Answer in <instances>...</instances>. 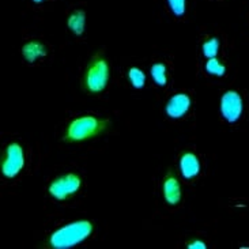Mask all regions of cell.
<instances>
[{
	"label": "cell",
	"instance_id": "cell-13",
	"mask_svg": "<svg viewBox=\"0 0 249 249\" xmlns=\"http://www.w3.org/2000/svg\"><path fill=\"white\" fill-rule=\"evenodd\" d=\"M128 81L135 89H142L146 85V75L141 68L131 67L128 70Z\"/></svg>",
	"mask_w": 249,
	"mask_h": 249
},
{
	"label": "cell",
	"instance_id": "cell-8",
	"mask_svg": "<svg viewBox=\"0 0 249 249\" xmlns=\"http://www.w3.org/2000/svg\"><path fill=\"white\" fill-rule=\"evenodd\" d=\"M191 107V98L188 94L184 93H178L175 94L173 97L169 98L168 104H166V115L172 119H180L185 115L189 110Z\"/></svg>",
	"mask_w": 249,
	"mask_h": 249
},
{
	"label": "cell",
	"instance_id": "cell-18",
	"mask_svg": "<svg viewBox=\"0 0 249 249\" xmlns=\"http://www.w3.org/2000/svg\"><path fill=\"white\" fill-rule=\"evenodd\" d=\"M34 3H42V1H44V0H33Z\"/></svg>",
	"mask_w": 249,
	"mask_h": 249
},
{
	"label": "cell",
	"instance_id": "cell-6",
	"mask_svg": "<svg viewBox=\"0 0 249 249\" xmlns=\"http://www.w3.org/2000/svg\"><path fill=\"white\" fill-rule=\"evenodd\" d=\"M221 113L228 123H236L243 115V98L234 90H229L221 98Z\"/></svg>",
	"mask_w": 249,
	"mask_h": 249
},
{
	"label": "cell",
	"instance_id": "cell-2",
	"mask_svg": "<svg viewBox=\"0 0 249 249\" xmlns=\"http://www.w3.org/2000/svg\"><path fill=\"white\" fill-rule=\"evenodd\" d=\"M94 226L90 221H75L52 233L49 245L54 249L72 248L93 234Z\"/></svg>",
	"mask_w": 249,
	"mask_h": 249
},
{
	"label": "cell",
	"instance_id": "cell-15",
	"mask_svg": "<svg viewBox=\"0 0 249 249\" xmlns=\"http://www.w3.org/2000/svg\"><path fill=\"white\" fill-rule=\"evenodd\" d=\"M206 71L207 74L214 75V76H223L226 72V68L216 57H211L206 63Z\"/></svg>",
	"mask_w": 249,
	"mask_h": 249
},
{
	"label": "cell",
	"instance_id": "cell-10",
	"mask_svg": "<svg viewBox=\"0 0 249 249\" xmlns=\"http://www.w3.org/2000/svg\"><path fill=\"white\" fill-rule=\"evenodd\" d=\"M22 56L27 63H34L47 56V48L40 41H29L22 47Z\"/></svg>",
	"mask_w": 249,
	"mask_h": 249
},
{
	"label": "cell",
	"instance_id": "cell-4",
	"mask_svg": "<svg viewBox=\"0 0 249 249\" xmlns=\"http://www.w3.org/2000/svg\"><path fill=\"white\" fill-rule=\"evenodd\" d=\"M1 173L7 178H14L19 175L20 170L25 166V153L19 143H10L1 157Z\"/></svg>",
	"mask_w": 249,
	"mask_h": 249
},
{
	"label": "cell",
	"instance_id": "cell-12",
	"mask_svg": "<svg viewBox=\"0 0 249 249\" xmlns=\"http://www.w3.org/2000/svg\"><path fill=\"white\" fill-rule=\"evenodd\" d=\"M150 74H151V78L153 81L155 82V85L158 86H166L168 83V71H166V66L163 63H155L150 68Z\"/></svg>",
	"mask_w": 249,
	"mask_h": 249
},
{
	"label": "cell",
	"instance_id": "cell-9",
	"mask_svg": "<svg viewBox=\"0 0 249 249\" xmlns=\"http://www.w3.org/2000/svg\"><path fill=\"white\" fill-rule=\"evenodd\" d=\"M180 172L185 180H192L200 172V162L196 154L187 151L180 158Z\"/></svg>",
	"mask_w": 249,
	"mask_h": 249
},
{
	"label": "cell",
	"instance_id": "cell-14",
	"mask_svg": "<svg viewBox=\"0 0 249 249\" xmlns=\"http://www.w3.org/2000/svg\"><path fill=\"white\" fill-rule=\"evenodd\" d=\"M203 54L207 57V59H211V57H215L218 54V51H219V40L216 37H211L210 40H207L206 42H203L202 45Z\"/></svg>",
	"mask_w": 249,
	"mask_h": 249
},
{
	"label": "cell",
	"instance_id": "cell-7",
	"mask_svg": "<svg viewBox=\"0 0 249 249\" xmlns=\"http://www.w3.org/2000/svg\"><path fill=\"white\" fill-rule=\"evenodd\" d=\"M162 192L163 199L169 206H177L181 200V185L177 177L172 173L165 176L163 184H162Z\"/></svg>",
	"mask_w": 249,
	"mask_h": 249
},
{
	"label": "cell",
	"instance_id": "cell-3",
	"mask_svg": "<svg viewBox=\"0 0 249 249\" xmlns=\"http://www.w3.org/2000/svg\"><path fill=\"white\" fill-rule=\"evenodd\" d=\"M109 82V64L102 56H94L83 74V90L89 94H100L102 93Z\"/></svg>",
	"mask_w": 249,
	"mask_h": 249
},
{
	"label": "cell",
	"instance_id": "cell-1",
	"mask_svg": "<svg viewBox=\"0 0 249 249\" xmlns=\"http://www.w3.org/2000/svg\"><path fill=\"white\" fill-rule=\"evenodd\" d=\"M109 125L110 122L107 119H98L94 116H82L68 124L66 132L63 135V141L67 143L89 141L105 132Z\"/></svg>",
	"mask_w": 249,
	"mask_h": 249
},
{
	"label": "cell",
	"instance_id": "cell-17",
	"mask_svg": "<svg viewBox=\"0 0 249 249\" xmlns=\"http://www.w3.org/2000/svg\"><path fill=\"white\" fill-rule=\"evenodd\" d=\"M187 248L188 249H206L207 248V245L206 243H203L200 240H194V241H189L187 244Z\"/></svg>",
	"mask_w": 249,
	"mask_h": 249
},
{
	"label": "cell",
	"instance_id": "cell-16",
	"mask_svg": "<svg viewBox=\"0 0 249 249\" xmlns=\"http://www.w3.org/2000/svg\"><path fill=\"white\" fill-rule=\"evenodd\" d=\"M170 11L175 14L176 17H182L187 10V0H168Z\"/></svg>",
	"mask_w": 249,
	"mask_h": 249
},
{
	"label": "cell",
	"instance_id": "cell-11",
	"mask_svg": "<svg viewBox=\"0 0 249 249\" xmlns=\"http://www.w3.org/2000/svg\"><path fill=\"white\" fill-rule=\"evenodd\" d=\"M85 25H86V14L83 10H75L70 14L67 26L75 36H82L85 33Z\"/></svg>",
	"mask_w": 249,
	"mask_h": 249
},
{
	"label": "cell",
	"instance_id": "cell-5",
	"mask_svg": "<svg viewBox=\"0 0 249 249\" xmlns=\"http://www.w3.org/2000/svg\"><path fill=\"white\" fill-rule=\"evenodd\" d=\"M82 187L81 177L75 173L63 175L49 184L48 192L56 200H66L74 196Z\"/></svg>",
	"mask_w": 249,
	"mask_h": 249
}]
</instances>
